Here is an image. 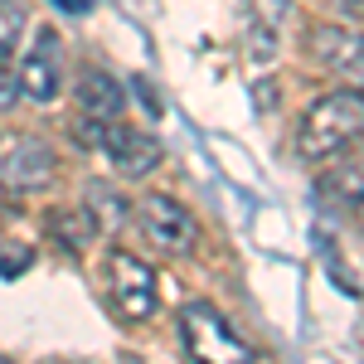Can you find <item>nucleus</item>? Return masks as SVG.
I'll use <instances>...</instances> for the list:
<instances>
[{
  "instance_id": "obj_1",
  "label": "nucleus",
  "mask_w": 364,
  "mask_h": 364,
  "mask_svg": "<svg viewBox=\"0 0 364 364\" xmlns=\"http://www.w3.org/2000/svg\"><path fill=\"white\" fill-rule=\"evenodd\" d=\"M360 136H364V92L345 87V92H326L311 102L306 122L296 132V151H301V161L321 166V161L340 156L345 146H355Z\"/></svg>"
},
{
  "instance_id": "obj_2",
  "label": "nucleus",
  "mask_w": 364,
  "mask_h": 364,
  "mask_svg": "<svg viewBox=\"0 0 364 364\" xmlns=\"http://www.w3.org/2000/svg\"><path fill=\"white\" fill-rule=\"evenodd\" d=\"M180 340L195 364H252V345L233 336V326L209 301H190L180 311Z\"/></svg>"
},
{
  "instance_id": "obj_3",
  "label": "nucleus",
  "mask_w": 364,
  "mask_h": 364,
  "mask_svg": "<svg viewBox=\"0 0 364 364\" xmlns=\"http://www.w3.org/2000/svg\"><path fill=\"white\" fill-rule=\"evenodd\" d=\"M136 224L146 233V243L161 252H195L199 243V224L190 219V209L185 204H175L166 195H146L136 209Z\"/></svg>"
},
{
  "instance_id": "obj_4",
  "label": "nucleus",
  "mask_w": 364,
  "mask_h": 364,
  "mask_svg": "<svg viewBox=\"0 0 364 364\" xmlns=\"http://www.w3.org/2000/svg\"><path fill=\"white\" fill-rule=\"evenodd\" d=\"M107 287H112V301L127 321H146L156 316V272L141 262L136 252L117 248L107 262Z\"/></svg>"
},
{
  "instance_id": "obj_5",
  "label": "nucleus",
  "mask_w": 364,
  "mask_h": 364,
  "mask_svg": "<svg viewBox=\"0 0 364 364\" xmlns=\"http://www.w3.org/2000/svg\"><path fill=\"white\" fill-rule=\"evenodd\" d=\"M49 180H54V151L39 136L15 141V151L0 161V190L25 195V190H39V185H49Z\"/></svg>"
},
{
  "instance_id": "obj_6",
  "label": "nucleus",
  "mask_w": 364,
  "mask_h": 364,
  "mask_svg": "<svg viewBox=\"0 0 364 364\" xmlns=\"http://www.w3.org/2000/svg\"><path fill=\"white\" fill-rule=\"evenodd\" d=\"M102 151L112 156V166L136 180V175H151L161 166V141L151 132H136V127H122V122H107V136H102Z\"/></svg>"
},
{
  "instance_id": "obj_7",
  "label": "nucleus",
  "mask_w": 364,
  "mask_h": 364,
  "mask_svg": "<svg viewBox=\"0 0 364 364\" xmlns=\"http://www.w3.org/2000/svg\"><path fill=\"white\" fill-rule=\"evenodd\" d=\"M306 44L321 54V63H326L331 73H340V78H350V83L364 87V39L355 34V29L321 25V29H311Z\"/></svg>"
},
{
  "instance_id": "obj_8",
  "label": "nucleus",
  "mask_w": 364,
  "mask_h": 364,
  "mask_svg": "<svg viewBox=\"0 0 364 364\" xmlns=\"http://www.w3.org/2000/svg\"><path fill=\"white\" fill-rule=\"evenodd\" d=\"M20 92L29 102H54V92H58V39L54 34H39L34 54L20 63Z\"/></svg>"
},
{
  "instance_id": "obj_9",
  "label": "nucleus",
  "mask_w": 364,
  "mask_h": 364,
  "mask_svg": "<svg viewBox=\"0 0 364 364\" xmlns=\"http://www.w3.org/2000/svg\"><path fill=\"white\" fill-rule=\"evenodd\" d=\"M331 161L336 166L321 175V195L336 199V204H360L364 199V146H345Z\"/></svg>"
},
{
  "instance_id": "obj_10",
  "label": "nucleus",
  "mask_w": 364,
  "mask_h": 364,
  "mask_svg": "<svg viewBox=\"0 0 364 364\" xmlns=\"http://www.w3.org/2000/svg\"><path fill=\"white\" fill-rule=\"evenodd\" d=\"M127 107V92L117 83L112 73H102V68H92L83 83H78V112L92 117V122H117Z\"/></svg>"
},
{
  "instance_id": "obj_11",
  "label": "nucleus",
  "mask_w": 364,
  "mask_h": 364,
  "mask_svg": "<svg viewBox=\"0 0 364 364\" xmlns=\"http://www.w3.org/2000/svg\"><path fill=\"white\" fill-rule=\"evenodd\" d=\"M20 34H25V5L20 0H0V63H10Z\"/></svg>"
},
{
  "instance_id": "obj_12",
  "label": "nucleus",
  "mask_w": 364,
  "mask_h": 364,
  "mask_svg": "<svg viewBox=\"0 0 364 364\" xmlns=\"http://www.w3.org/2000/svg\"><path fill=\"white\" fill-rule=\"evenodd\" d=\"M92 219H97L92 209H87V214H54V219H49V228H54L68 248H83V243H92V233H97V228H92Z\"/></svg>"
},
{
  "instance_id": "obj_13",
  "label": "nucleus",
  "mask_w": 364,
  "mask_h": 364,
  "mask_svg": "<svg viewBox=\"0 0 364 364\" xmlns=\"http://www.w3.org/2000/svg\"><path fill=\"white\" fill-rule=\"evenodd\" d=\"M29 262H34V252H29L25 243L0 248V277H20V272H29Z\"/></svg>"
},
{
  "instance_id": "obj_14",
  "label": "nucleus",
  "mask_w": 364,
  "mask_h": 364,
  "mask_svg": "<svg viewBox=\"0 0 364 364\" xmlns=\"http://www.w3.org/2000/svg\"><path fill=\"white\" fill-rule=\"evenodd\" d=\"M73 136H78V146H102V136H107V122H92V117H73Z\"/></svg>"
},
{
  "instance_id": "obj_15",
  "label": "nucleus",
  "mask_w": 364,
  "mask_h": 364,
  "mask_svg": "<svg viewBox=\"0 0 364 364\" xmlns=\"http://www.w3.org/2000/svg\"><path fill=\"white\" fill-rule=\"evenodd\" d=\"M20 97V73H10V63H0V112H10Z\"/></svg>"
},
{
  "instance_id": "obj_16",
  "label": "nucleus",
  "mask_w": 364,
  "mask_h": 364,
  "mask_svg": "<svg viewBox=\"0 0 364 364\" xmlns=\"http://www.w3.org/2000/svg\"><path fill=\"white\" fill-rule=\"evenodd\" d=\"M58 10H68V15H87L92 10V0H54Z\"/></svg>"
},
{
  "instance_id": "obj_17",
  "label": "nucleus",
  "mask_w": 364,
  "mask_h": 364,
  "mask_svg": "<svg viewBox=\"0 0 364 364\" xmlns=\"http://www.w3.org/2000/svg\"><path fill=\"white\" fill-rule=\"evenodd\" d=\"M355 209H360V219H364V199H360V204H355Z\"/></svg>"
},
{
  "instance_id": "obj_18",
  "label": "nucleus",
  "mask_w": 364,
  "mask_h": 364,
  "mask_svg": "<svg viewBox=\"0 0 364 364\" xmlns=\"http://www.w3.org/2000/svg\"><path fill=\"white\" fill-rule=\"evenodd\" d=\"M0 364H15V360H0Z\"/></svg>"
}]
</instances>
